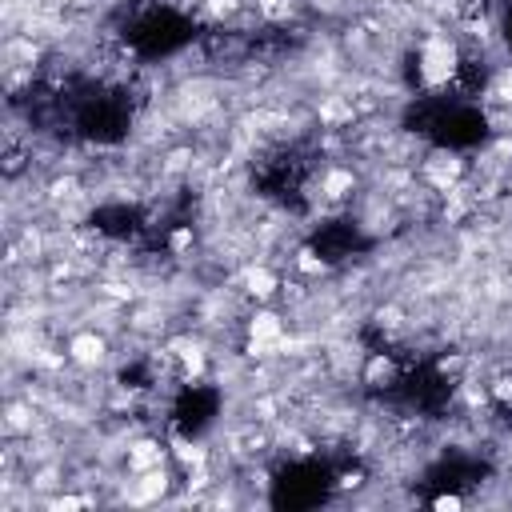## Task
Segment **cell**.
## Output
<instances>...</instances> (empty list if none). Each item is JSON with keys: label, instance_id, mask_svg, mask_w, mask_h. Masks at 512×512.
<instances>
[{"label": "cell", "instance_id": "2", "mask_svg": "<svg viewBox=\"0 0 512 512\" xmlns=\"http://www.w3.org/2000/svg\"><path fill=\"white\" fill-rule=\"evenodd\" d=\"M384 400H396L416 412H444L452 400V380L436 364H396L384 380Z\"/></svg>", "mask_w": 512, "mask_h": 512}, {"label": "cell", "instance_id": "8", "mask_svg": "<svg viewBox=\"0 0 512 512\" xmlns=\"http://www.w3.org/2000/svg\"><path fill=\"white\" fill-rule=\"evenodd\" d=\"M308 248H312V256H316V260H324V264H340V260H348V256H356V252H364V248H368V240L360 236V228H356V224H348V220H332V224H324V228H316V232H312Z\"/></svg>", "mask_w": 512, "mask_h": 512}, {"label": "cell", "instance_id": "4", "mask_svg": "<svg viewBox=\"0 0 512 512\" xmlns=\"http://www.w3.org/2000/svg\"><path fill=\"white\" fill-rule=\"evenodd\" d=\"M252 184L264 200H276L292 212L304 208V184H308V164L296 148H272L252 164Z\"/></svg>", "mask_w": 512, "mask_h": 512}, {"label": "cell", "instance_id": "7", "mask_svg": "<svg viewBox=\"0 0 512 512\" xmlns=\"http://www.w3.org/2000/svg\"><path fill=\"white\" fill-rule=\"evenodd\" d=\"M216 412H220V392L208 384H192L172 400V428L180 436H200Z\"/></svg>", "mask_w": 512, "mask_h": 512}, {"label": "cell", "instance_id": "6", "mask_svg": "<svg viewBox=\"0 0 512 512\" xmlns=\"http://www.w3.org/2000/svg\"><path fill=\"white\" fill-rule=\"evenodd\" d=\"M484 476H488V464H484V460L452 456V460H440V464L424 476L420 496H424V500H456V496H464L468 488L484 484Z\"/></svg>", "mask_w": 512, "mask_h": 512}, {"label": "cell", "instance_id": "9", "mask_svg": "<svg viewBox=\"0 0 512 512\" xmlns=\"http://www.w3.org/2000/svg\"><path fill=\"white\" fill-rule=\"evenodd\" d=\"M88 224L96 232L112 236V240H128V236H136L144 228V216H140V208H128V204H104V208H96L88 216Z\"/></svg>", "mask_w": 512, "mask_h": 512}, {"label": "cell", "instance_id": "10", "mask_svg": "<svg viewBox=\"0 0 512 512\" xmlns=\"http://www.w3.org/2000/svg\"><path fill=\"white\" fill-rule=\"evenodd\" d=\"M484 84H488V68H484V60L472 56V52H464V56L456 60V88L468 92V96H476Z\"/></svg>", "mask_w": 512, "mask_h": 512}, {"label": "cell", "instance_id": "12", "mask_svg": "<svg viewBox=\"0 0 512 512\" xmlns=\"http://www.w3.org/2000/svg\"><path fill=\"white\" fill-rule=\"evenodd\" d=\"M504 36H508V44H512V8H508V16H504Z\"/></svg>", "mask_w": 512, "mask_h": 512}, {"label": "cell", "instance_id": "1", "mask_svg": "<svg viewBox=\"0 0 512 512\" xmlns=\"http://www.w3.org/2000/svg\"><path fill=\"white\" fill-rule=\"evenodd\" d=\"M404 124L440 148H472L488 136V120L480 108L464 100H444V96H420L404 112Z\"/></svg>", "mask_w": 512, "mask_h": 512}, {"label": "cell", "instance_id": "5", "mask_svg": "<svg viewBox=\"0 0 512 512\" xmlns=\"http://www.w3.org/2000/svg\"><path fill=\"white\" fill-rule=\"evenodd\" d=\"M336 488V476L328 464L320 460H296L288 468L276 472L272 480V508L280 512H304V508H316L332 496Z\"/></svg>", "mask_w": 512, "mask_h": 512}, {"label": "cell", "instance_id": "3", "mask_svg": "<svg viewBox=\"0 0 512 512\" xmlns=\"http://www.w3.org/2000/svg\"><path fill=\"white\" fill-rule=\"evenodd\" d=\"M192 36H196V24L176 8H148L124 28V40L148 60L180 52L184 44H192Z\"/></svg>", "mask_w": 512, "mask_h": 512}, {"label": "cell", "instance_id": "11", "mask_svg": "<svg viewBox=\"0 0 512 512\" xmlns=\"http://www.w3.org/2000/svg\"><path fill=\"white\" fill-rule=\"evenodd\" d=\"M120 384H124V388H148V368H144V364H128V368L120 372Z\"/></svg>", "mask_w": 512, "mask_h": 512}]
</instances>
